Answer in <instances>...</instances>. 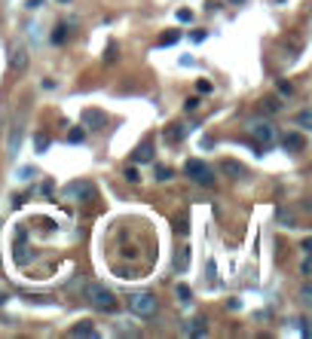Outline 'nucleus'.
Here are the masks:
<instances>
[{"label":"nucleus","mask_w":312,"mask_h":339,"mask_svg":"<svg viewBox=\"0 0 312 339\" xmlns=\"http://www.w3.org/2000/svg\"><path fill=\"white\" fill-rule=\"evenodd\" d=\"M184 174H187L193 184H199V187H214V180H218L214 168H211L208 162H202V159H187Z\"/></svg>","instance_id":"nucleus-1"},{"label":"nucleus","mask_w":312,"mask_h":339,"mask_svg":"<svg viewBox=\"0 0 312 339\" xmlns=\"http://www.w3.org/2000/svg\"><path fill=\"white\" fill-rule=\"evenodd\" d=\"M156 309H159V300H156L153 294H147V291L129 297V312H132L135 318H153Z\"/></svg>","instance_id":"nucleus-2"},{"label":"nucleus","mask_w":312,"mask_h":339,"mask_svg":"<svg viewBox=\"0 0 312 339\" xmlns=\"http://www.w3.org/2000/svg\"><path fill=\"white\" fill-rule=\"evenodd\" d=\"M86 300H89L92 309H98V312H113V309H116V297H113L104 284H98V281L86 288Z\"/></svg>","instance_id":"nucleus-3"},{"label":"nucleus","mask_w":312,"mask_h":339,"mask_svg":"<svg viewBox=\"0 0 312 339\" xmlns=\"http://www.w3.org/2000/svg\"><path fill=\"white\" fill-rule=\"evenodd\" d=\"M61 196H64L67 202H86V199L95 196V187H92V180H74V184L64 187Z\"/></svg>","instance_id":"nucleus-4"},{"label":"nucleus","mask_w":312,"mask_h":339,"mask_svg":"<svg viewBox=\"0 0 312 339\" xmlns=\"http://www.w3.org/2000/svg\"><path fill=\"white\" fill-rule=\"evenodd\" d=\"M83 125L89 132H101V128H107V113L98 107H89V110H83Z\"/></svg>","instance_id":"nucleus-5"},{"label":"nucleus","mask_w":312,"mask_h":339,"mask_svg":"<svg viewBox=\"0 0 312 339\" xmlns=\"http://www.w3.org/2000/svg\"><path fill=\"white\" fill-rule=\"evenodd\" d=\"M248 135H251L254 141H260V144H270V141L276 138V128H273L270 122H260V119H257V122L248 125Z\"/></svg>","instance_id":"nucleus-6"},{"label":"nucleus","mask_w":312,"mask_h":339,"mask_svg":"<svg viewBox=\"0 0 312 339\" xmlns=\"http://www.w3.org/2000/svg\"><path fill=\"white\" fill-rule=\"evenodd\" d=\"M282 147H285L288 153H303V150H306V138H303L300 132H288L285 141H282Z\"/></svg>","instance_id":"nucleus-7"},{"label":"nucleus","mask_w":312,"mask_h":339,"mask_svg":"<svg viewBox=\"0 0 312 339\" xmlns=\"http://www.w3.org/2000/svg\"><path fill=\"white\" fill-rule=\"evenodd\" d=\"M9 64H12L15 70H25V67H28V49H25V46H12V49H9Z\"/></svg>","instance_id":"nucleus-8"},{"label":"nucleus","mask_w":312,"mask_h":339,"mask_svg":"<svg viewBox=\"0 0 312 339\" xmlns=\"http://www.w3.org/2000/svg\"><path fill=\"white\" fill-rule=\"evenodd\" d=\"M18 144H21V125H12L9 141H6V156H18Z\"/></svg>","instance_id":"nucleus-9"},{"label":"nucleus","mask_w":312,"mask_h":339,"mask_svg":"<svg viewBox=\"0 0 312 339\" xmlns=\"http://www.w3.org/2000/svg\"><path fill=\"white\" fill-rule=\"evenodd\" d=\"M132 162H141V165H144V162H153V144L144 141V144L132 153Z\"/></svg>","instance_id":"nucleus-10"},{"label":"nucleus","mask_w":312,"mask_h":339,"mask_svg":"<svg viewBox=\"0 0 312 339\" xmlns=\"http://www.w3.org/2000/svg\"><path fill=\"white\" fill-rule=\"evenodd\" d=\"M205 330H208V327H205V318H202V315H199V318H193V321L184 327V333H187V336H205Z\"/></svg>","instance_id":"nucleus-11"},{"label":"nucleus","mask_w":312,"mask_h":339,"mask_svg":"<svg viewBox=\"0 0 312 339\" xmlns=\"http://www.w3.org/2000/svg\"><path fill=\"white\" fill-rule=\"evenodd\" d=\"M95 333H98V330H95L92 321H80V324L70 327V336H95Z\"/></svg>","instance_id":"nucleus-12"},{"label":"nucleus","mask_w":312,"mask_h":339,"mask_svg":"<svg viewBox=\"0 0 312 339\" xmlns=\"http://www.w3.org/2000/svg\"><path fill=\"white\" fill-rule=\"evenodd\" d=\"M221 171H227V174H233V177H242V174H245V168H242L239 162H233V159L221 162Z\"/></svg>","instance_id":"nucleus-13"},{"label":"nucleus","mask_w":312,"mask_h":339,"mask_svg":"<svg viewBox=\"0 0 312 339\" xmlns=\"http://www.w3.org/2000/svg\"><path fill=\"white\" fill-rule=\"evenodd\" d=\"M172 174H175V171H172L169 165H159V168H156V180H159V184H165V180H172Z\"/></svg>","instance_id":"nucleus-14"},{"label":"nucleus","mask_w":312,"mask_h":339,"mask_svg":"<svg viewBox=\"0 0 312 339\" xmlns=\"http://www.w3.org/2000/svg\"><path fill=\"white\" fill-rule=\"evenodd\" d=\"M181 138H184V125H172V128H169V141H172V144H178Z\"/></svg>","instance_id":"nucleus-15"},{"label":"nucleus","mask_w":312,"mask_h":339,"mask_svg":"<svg viewBox=\"0 0 312 339\" xmlns=\"http://www.w3.org/2000/svg\"><path fill=\"white\" fill-rule=\"evenodd\" d=\"M34 150H37V153L49 150V138H46V135H37V138H34Z\"/></svg>","instance_id":"nucleus-16"},{"label":"nucleus","mask_w":312,"mask_h":339,"mask_svg":"<svg viewBox=\"0 0 312 339\" xmlns=\"http://www.w3.org/2000/svg\"><path fill=\"white\" fill-rule=\"evenodd\" d=\"M297 125H300L303 132H306V128H309V125H312V113H309V110H303V113L297 116Z\"/></svg>","instance_id":"nucleus-17"},{"label":"nucleus","mask_w":312,"mask_h":339,"mask_svg":"<svg viewBox=\"0 0 312 339\" xmlns=\"http://www.w3.org/2000/svg\"><path fill=\"white\" fill-rule=\"evenodd\" d=\"M178 37H181L178 31H169V34H162V40H159V43H162V46H172V43H178Z\"/></svg>","instance_id":"nucleus-18"},{"label":"nucleus","mask_w":312,"mask_h":339,"mask_svg":"<svg viewBox=\"0 0 312 339\" xmlns=\"http://www.w3.org/2000/svg\"><path fill=\"white\" fill-rule=\"evenodd\" d=\"M83 138H86V132H83V128H74V132L67 135V141H70V144H83Z\"/></svg>","instance_id":"nucleus-19"},{"label":"nucleus","mask_w":312,"mask_h":339,"mask_svg":"<svg viewBox=\"0 0 312 339\" xmlns=\"http://www.w3.org/2000/svg\"><path fill=\"white\" fill-rule=\"evenodd\" d=\"M300 306H312V291H309V288H303V291H300Z\"/></svg>","instance_id":"nucleus-20"},{"label":"nucleus","mask_w":312,"mask_h":339,"mask_svg":"<svg viewBox=\"0 0 312 339\" xmlns=\"http://www.w3.org/2000/svg\"><path fill=\"white\" fill-rule=\"evenodd\" d=\"M64 31H67V28H64V24H58V28H55V34H52V40H55V43H64Z\"/></svg>","instance_id":"nucleus-21"},{"label":"nucleus","mask_w":312,"mask_h":339,"mask_svg":"<svg viewBox=\"0 0 312 339\" xmlns=\"http://www.w3.org/2000/svg\"><path fill=\"white\" fill-rule=\"evenodd\" d=\"M178 21H193V12L190 9H178Z\"/></svg>","instance_id":"nucleus-22"},{"label":"nucleus","mask_w":312,"mask_h":339,"mask_svg":"<svg viewBox=\"0 0 312 339\" xmlns=\"http://www.w3.org/2000/svg\"><path fill=\"white\" fill-rule=\"evenodd\" d=\"M263 107H267L270 113H276V110H279V101H276V98H267V101H263Z\"/></svg>","instance_id":"nucleus-23"},{"label":"nucleus","mask_w":312,"mask_h":339,"mask_svg":"<svg viewBox=\"0 0 312 339\" xmlns=\"http://www.w3.org/2000/svg\"><path fill=\"white\" fill-rule=\"evenodd\" d=\"M126 180H129V184H138L141 177H138V171H135V168H126Z\"/></svg>","instance_id":"nucleus-24"},{"label":"nucleus","mask_w":312,"mask_h":339,"mask_svg":"<svg viewBox=\"0 0 312 339\" xmlns=\"http://www.w3.org/2000/svg\"><path fill=\"white\" fill-rule=\"evenodd\" d=\"M196 107H199V98H190V101L184 104V110H187V113H190V110H196Z\"/></svg>","instance_id":"nucleus-25"},{"label":"nucleus","mask_w":312,"mask_h":339,"mask_svg":"<svg viewBox=\"0 0 312 339\" xmlns=\"http://www.w3.org/2000/svg\"><path fill=\"white\" fill-rule=\"evenodd\" d=\"M279 92H282V95H291L294 89H291V83H279Z\"/></svg>","instance_id":"nucleus-26"},{"label":"nucleus","mask_w":312,"mask_h":339,"mask_svg":"<svg viewBox=\"0 0 312 339\" xmlns=\"http://www.w3.org/2000/svg\"><path fill=\"white\" fill-rule=\"evenodd\" d=\"M187 254H190V251H181V257H178V269H184V266H187Z\"/></svg>","instance_id":"nucleus-27"},{"label":"nucleus","mask_w":312,"mask_h":339,"mask_svg":"<svg viewBox=\"0 0 312 339\" xmlns=\"http://www.w3.org/2000/svg\"><path fill=\"white\" fill-rule=\"evenodd\" d=\"M178 297H181V300H187V297H190V288H187V284H181V288H178Z\"/></svg>","instance_id":"nucleus-28"},{"label":"nucleus","mask_w":312,"mask_h":339,"mask_svg":"<svg viewBox=\"0 0 312 339\" xmlns=\"http://www.w3.org/2000/svg\"><path fill=\"white\" fill-rule=\"evenodd\" d=\"M199 92H211V83H205V80H199V86H196Z\"/></svg>","instance_id":"nucleus-29"},{"label":"nucleus","mask_w":312,"mask_h":339,"mask_svg":"<svg viewBox=\"0 0 312 339\" xmlns=\"http://www.w3.org/2000/svg\"><path fill=\"white\" fill-rule=\"evenodd\" d=\"M34 177V168H21V180H31Z\"/></svg>","instance_id":"nucleus-30"},{"label":"nucleus","mask_w":312,"mask_h":339,"mask_svg":"<svg viewBox=\"0 0 312 339\" xmlns=\"http://www.w3.org/2000/svg\"><path fill=\"white\" fill-rule=\"evenodd\" d=\"M40 3H43V0H28V9H37Z\"/></svg>","instance_id":"nucleus-31"},{"label":"nucleus","mask_w":312,"mask_h":339,"mask_svg":"<svg viewBox=\"0 0 312 339\" xmlns=\"http://www.w3.org/2000/svg\"><path fill=\"white\" fill-rule=\"evenodd\" d=\"M3 113H6V107L0 104V132H3Z\"/></svg>","instance_id":"nucleus-32"},{"label":"nucleus","mask_w":312,"mask_h":339,"mask_svg":"<svg viewBox=\"0 0 312 339\" xmlns=\"http://www.w3.org/2000/svg\"><path fill=\"white\" fill-rule=\"evenodd\" d=\"M58 3H67V0H58Z\"/></svg>","instance_id":"nucleus-33"}]
</instances>
